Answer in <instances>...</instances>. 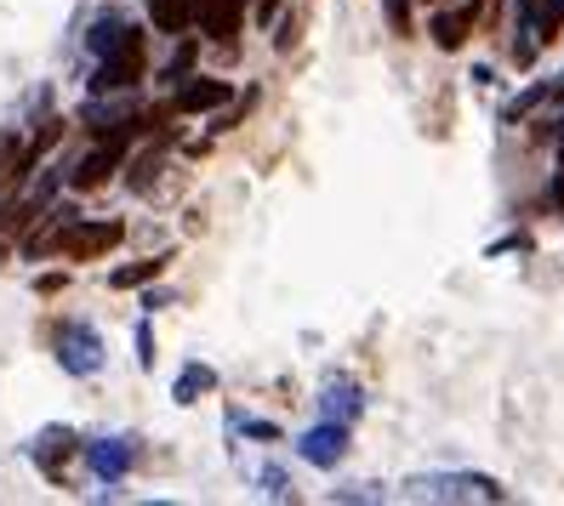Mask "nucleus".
Returning <instances> with one entry per match:
<instances>
[{"label": "nucleus", "mask_w": 564, "mask_h": 506, "mask_svg": "<svg viewBox=\"0 0 564 506\" xmlns=\"http://www.w3.org/2000/svg\"><path fill=\"white\" fill-rule=\"evenodd\" d=\"M411 501H508V490L485 472H427L405 484Z\"/></svg>", "instance_id": "1"}, {"label": "nucleus", "mask_w": 564, "mask_h": 506, "mask_svg": "<svg viewBox=\"0 0 564 506\" xmlns=\"http://www.w3.org/2000/svg\"><path fill=\"white\" fill-rule=\"evenodd\" d=\"M143 75V35L138 29H126V35L97 57V75H91V91H120Z\"/></svg>", "instance_id": "2"}, {"label": "nucleus", "mask_w": 564, "mask_h": 506, "mask_svg": "<svg viewBox=\"0 0 564 506\" xmlns=\"http://www.w3.org/2000/svg\"><path fill=\"white\" fill-rule=\"evenodd\" d=\"M57 364L69 370V376H97V370H104V336L91 324H63L57 330Z\"/></svg>", "instance_id": "3"}, {"label": "nucleus", "mask_w": 564, "mask_h": 506, "mask_svg": "<svg viewBox=\"0 0 564 506\" xmlns=\"http://www.w3.org/2000/svg\"><path fill=\"white\" fill-rule=\"evenodd\" d=\"M131 461H138V444L131 438H97V444H86V466H91V479H104V484H120Z\"/></svg>", "instance_id": "4"}, {"label": "nucleus", "mask_w": 564, "mask_h": 506, "mask_svg": "<svg viewBox=\"0 0 564 506\" xmlns=\"http://www.w3.org/2000/svg\"><path fill=\"white\" fill-rule=\"evenodd\" d=\"M296 450H303V461L308 466H337L343 455H348V421H319V427H308L303 432V444H296Z\"/></svg>", "instance_id": "5"}, {"label": "nucleus", "mask_w": 564, "mask_h": 506, "mask_svg": "<svg viewBox=\"0 0 564 506\" xmlns=\"http://www.w3.org/2000/svg\"><path fill=\"white\" fill-rule=\"evenodd\" d=\"M115 245H120V222H80V228H69V233L57 240V251L75 256V262L104 256V251H115Z\"/></svg>", "instance_id": "6"}, {"label": "nucleus", "mask_w": 564, "mask_h": 506, "mask_svg": "<svg viewBox=\"0 0 564 506\" xmlns=\"http://www.w3.org/2000/svg\"><path fill=\"white\" fill-rule=\"evenodd\" d=\"M29 455L41 461L46 479H63V461L75 455V432H69V427H46V432H35V444H29Z\"/></svg>", "instance_id": "7"}, {"label": "nucleus", "mask_w": 564, "mask_h": 506, "mask_svg": "<svg viewBox=\"0 0 564 506\" xmlns=\"http://www.w3.org/2000/svg\"><path fill=\"white\" fill-rule=\"evenodd\" d=\"M120 154H126L120 143H104L97 154H86V160L75 165V177H69V183H75V188H97V183H104V177L115 172V165H120Z\"/></svg>", "instance_id": "8"}, {"label": "nucleus", "mask_w": 564, "mask_h": 506, "mask_svg": "<svg viewBox=\"0 0 564 506\" xmlns=\"http://www.w3.org/2000/svg\"><path fill=\"white\" fill-rule=\"evenodd\" d=\"M319 410H325L330 421H354V416L365 410V398H359V387H354V382H330V387H325V398H319Z\"/></svg>", "instance_id": "9"}, {"label": "nucleus", "mask_w": 564, "mask_h": 506, "mask_svg": "<svg viewBox=\"0 0 564 506\" xmlns=\"http://www.w3.org/2000/svg\"><path fill=\"white\" fill-rule=\"evenodd\" d=\"M149 18H154L160 35H183L194 23V0H149Z\"/></svg>", "instance_id": "10"}, {"label": "nucleus", "mask_w": 564, "mask_h": 506, "mask_svg": "<svg viewBox=\"0 0 564 506\" xmlns=\"http://www.w3.org/2000/svg\"><path fill=\"white\" fill-rule=\"evenodd\" d=\"M217 103H228V86L223 80H194V86L177 91V109L183 114H200V109H217Z\"/></svg>", "instance_id": "11"}, {"label": "nucleus", "mask_w": 564, "mask_h": 506, "mask_svg": "<svg viewBox=\"0 0 564 506\" xmlns=\"http://www.w3.org/2000/svg\"><path fill=\"white\" fill-rule=\"evenodd\" d=\"M468 29H474V7L468 12H440L434 23H427V35H434L445 52H456L462 41H468Z\"/></svg>", "instance_id": "12"}, {"label": "nucleus", "mask_w": 564, "mask_h": 506, "mask_svg": "<svg viewBox=\"0 0 564 506\" xmlns=\"http://www.w3.org/2000/svg\"><path fill=\"white\" fill-rule=\"evenodd\" d=\"M212 387H217V370H212V364H188L183 376H177V387H172V398H177V404H194V398L212 393Z\"/></svg>", "instance_id": "13"}, {"label": "nucleus", "mask_w": 564, "mask_h": 506, "mask_svg": "<svg viewBox=\"0 0 564 506\" xmlns=\"http://www.w3.org/2000/svg\"><path fill=\"white\" fill-rule=\"evenodd\" d=\"M235 23H240V0H206V29L217 41L235 35Z\"/></svg>", "instance_id": "14"}, {"label": "nucleus", "mask_w": 564, "mask_h": 506, "mask_svg": "<svg viewBox=\"0 0 564 506\" xmlns=\"http://www.w3.org/2000/svg\"><path fill=\"white\" fill-rule=\"evenodd\" d=\"M120 35H126V23H120V18H97V23H91V35H86V52H91V57H104Z\"/></svg>", "instance_id": "15"}, {"label": "nucleus", "mask_w": 564, "mask_h": 506, "mask_svg": "<svg viewBox=\"0 0 564 506\" xmlns=\"http://www.w3.org/2000/svg\"><path fill=\"white\" fill-rule=\"evenodd\" d=\"M160 267H165V262H138V267H120V274H115V285H120V290H131V285H143V279H154Z\"/></svg>", "instance_id": "16"}, {"label": "nucleus", "mask_w": 564, "mask_h": 506, "mask_svg": "<svg viewBox=\"0 0 564 506\" xmlns=\"http://www.w3.org/2000/svg\"><path fill=\"white\" fill-rule=\"evenodd\" d=\"M262 490H269L274 501H285V495H291V490H285V472H280V466H269V472H262Z\"/></svg>", "instance_id": "17"}, {"label": "nucleus", "mask_w": 564, "mask_h": 506, "mask_svg": "<svg viewBox=\"0 0 564 506\" xmlns=\"http://www.w3.org/2000/svg\"><path fill=\"white\" fill-rule=\"evenodd\" d=\"M138 359H143V370L154 364V330L149 324H138Z\"/></svg>", "instance_id": "18"}, {"label": "nucleus", "mask_w": 564, "mask_h": 506, "mask_svg": "<svg viewBox=\"0 0 564 506\" xmlns=\"http://www.w3.org/2000/svg\"><path fill=\"white\" fill-rule=\"evenodd\" d=\"M558 172H564V143H558Z\"/></svg>", "instance_id": "19"}]
</instances>
